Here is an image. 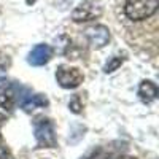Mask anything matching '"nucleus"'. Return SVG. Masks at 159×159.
Returning a JSON list of instances; mask_svg holds the SVG:
<instances>
[{
  "instance_id": "obj_1",
  "label": "nucleus",
  "mask_w": 159,
  "mask_h": 159,
  "mask_svg": "<svg viewBox=\"0 0 159 159\" xmlns=\"http://www.w3.org/2000/svg\"><path fill=\"white\" fill-rule=\"evenodd\" d=\"M34 132L38 148H54L57 145L54 126L48 118H37L34 123Z\"/></svg>"
},
{
  "instance_id": "obj_2",
  "label": "nucleus",
  "mask_w": 159,
  "mask_h": 159,
  "mask_svg": "<svg viewBox=\"0 0 159 159\" xmlns=\"http://www.w3.org/2000/svg\"><path fill=\"white\" fill-rule=\"evenodd\" d=\"M159 0H127L124 11L126 16L132 21H143L154 15Z\"/></svg>"
},
{
  "instance_id": "obj_3",
  "label": "nucleus",
  "mask_w": 159,
  "mask_h": 159,
  "mask_svg": "<svg viewBox=\"0 0 159 159\" xmlns=\"http://www.w3.org/2000/svg\"><path fill=\"white\" fill-rule=\"evenodd\" d=\"M102 3L100 0H83L73 11H72V19L75 22H89L102 16Z\"/></svg>"
},
{
  "instance_id": "obj_4",
  "label": "nucleus",
  "mask_w": 159,
  "mask_h": 159,
  "mask_svg": "<svg viewBox=\"0 0 159 159\" xmlns=\"http://www.w3.org/2000/svg\"><path fill=\"white\" fill-rule=\"evenodd\" d=\"M56 80L57 83L65 88V89H75L83 83V73L76 67H70V65H59L56 72Z\"/></svg>"
},
{
  "instance_id": "obj_5",
  "label": "nucleus",
  "mask_w": 159,
  "mask_h": 159,
  "mask_svg": "<svg viewBox=\"0 0 159 159\" xmlns=\"http://www.w3.org/2000/svg\"><path fill=\"white\" fill-rule=\"evenodd\" d=\"M84 32H86V38H88L89 45L94 49H100L110 42V30L105 25H100V24L91 25Z\"/></svg>"
},
{
  "instance_id": "obj_6",
  "label": "nucleus",
  "mask_w": 159,
  "mask_h": 159,
  "mask_svg": "<svg viewBox=\"0 0 159 159\" xmlns=\"http://www.w3.org/2000/svg\"><path fill=\"white\" fill-rule=\"evenodd\" d=\"M51 56H52V49H51V46L42 43V45H37V46L29 52L27 61H29L30 65L40 67V65H45V64L51 59Z\"/></svg>"
},
{
  "instance_id": "obj_7",
  "label": "nucleus",
  "mask_w": 159,
  "mask_h": 159,
  "mask_svg": "<svg viewBox=\"0 0 159 159\" xmlns=\"http://www.w3.org/2000/svg\"><path fill=\"white\" fill-rule=\"evenodd\" d=\"M139 96H140L142 102L151 103V102L157 97V86H156L153 81L145 80V81H142L140 86H139Z\"/></svg>"
},
{
  "instance_id": "obj_8",
  "label": "nucleus",
  "mask_w": 159,
  "mask_h": 159,
  "mask_svg": "<svg viewBox=\"0 0 159 159\" xmlns=\"http://www.w3.org/2000/svg\"><path fill=\"white\" fill-rule=\"evenodd\" d=\"M48 105V99L42 94H35V96H30L29 99H25L22 102V108L25 111H32L35 108H42V107H46Z\"/></svg>"
},
{
  "instance_id": "obj_9",
  "label": "nucleus",
  "mask_w": 159,
  "mask_h": 159,
  "mask_svg": "<svg viewBox=\"0 0 159 159\" xmlns=\"http://www.w3.org/2000/svg\"><path fill=\"white\" fill-rule=\"evenodd\" d=\"M0 107L3 108L13 107V92L7 88H0Z\"/></svg>"
},
{
  "instance_id": "obj_10",
  "label": "nucleus",
  "mask_w": 159,
  "mask_h": 159,
  "mask_svg": "<svg viewBox=\"0 0 159 159\" xmlns=\"http://www.w3.org/2000/svg\"><path fill=\"white\" fill-rule=\"evenodd\" d=\"M124 62V57H119V56H116V57H113L110 62H107L105 64V67H103V72L105 73H111V72H115L119 65H121Z\"/></svg>"
},
{
  "instance_id": "obj_11",
  "label": "nucleus",
  "mask_w": 159,
  "mask_h": 159,
  "mask_svg": "<svg viewBox=\"0 0 159 159\" xmlns=\"http://www.w3.org/2000/svg\"><path fill=\"white\" fill-rule=\"evenodd\" d=\"M69 107H70V110H72L73 113H81V110H83V100H81V96H80V94L73 96L72 100H70V103H69Z\"/></svg>"
},
{
  "instance_id": "obj_12",
  "label": "nucleus",
  "mask_w": 159,
  "mask_h": 159,
  "mask_svg": "<svg viewBox=\"0 0 159 159\" xmlns=\"http://www.w3.org/2000/svg\"><path fill=\"white\" fill-rule=\"evenodd\" d=\"M7 65H8V57L3 54V51L0 49V72L3 69H7Z\"/></svg>"
},
{
  "instance_id": "obj_13",
  "label": "nucleus",
  "mask_w": 159,
  "mask_h": 159,
  "mask_svg": "<svg viewBox=\"0 0 159 159\" xmlns=\"http://www.w3.org/2000/svg\"><path fill=\"white\" fill-rule=\"evenodd\" d=\"M7 123V116L3 113H0V129H2V126ZM0 142H2V135H0Z\"/></svg>"
},
{
  "instance_id": "obj_14",
  "label": "nucleus",
  "mask_w": 159,
  "mask_h": 159,
  "mask_svg": "<svg viewBox=\"0 0 159 159\" xmlns=\"http://www.w3.org/2000/svg\"><path fill=\"white\" fill-rule=\"evenodd\" d=\"M116 159H135L134 156H119V157H116Z\"/></svg>"
},
{
  "instance_id": "obj_15",
  "label": "nucleus",
  "mask_w": 159,
  "mask_h": 159,
  "mask_svg": "<svg viewBox=\"0 0 159 159\" xmlns=\"http://www.w3.org/2000/svg\"><path fill=\"white\" fill-rule=\"evenodd\" d=\"M25 2H27L29 5H32V3H35V2H37V0H25Z\"/></svg>"
},
{
  "instance_id": "obj_16",
  "label": "nucleus",
  "mask_w": 159,
  "mask_h": 159,
  "mask_svg": "<svg viewBox=\"0 0 159 159\" xmlns=\"http://www.w3.org/2000/svg\"><path fill=\"white\" fill-rule=\"evenodd\" d=\"M2 80H3V75H2V73H0V81H2Z\"/></svg>"
}]
</instances>
